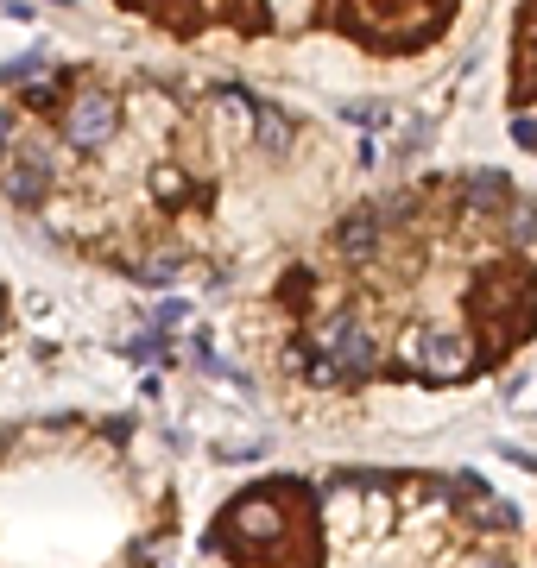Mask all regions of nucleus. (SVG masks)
Segmentation results:
<instances>
[{
    "label": "nucleus",
    "mask_w": 537,
    "mask_h": 568,
    "mask_svg": "<svg viewBox=\"0 0 537 568\" xmlns=\"http://www.w3.org/2000/svg\"><path fill=\"white\" fill-rule=\"evenodd\" d=\"M304 152V114L241 83L45 57L0 70V202L139 284L234 266Z\"/></svg>",
    "instance_id": "f257e3e1"
},
{
    "label": "nucleus",
    "mask_w": 537,
    "mask_h": 568,
    "mask_svg": "<svg viewBox=\"0 0 537 568\" xmlns=\"http://www.w3.org/2000/svg\"><path fill=\"white\" fill-rule=\"evenodd\" d=\"M537 335V196L424 171L323 221L260 291V341L304 392L474 385Z\"/></svg>",
    "instance_id": "f03ea898"
},
{
    "label": "nucleus",
    "mask_w": 537,
    "mask_h": 568,
    "mask_svg": "<svg viewBox=\"0 0 537 568\" xmlns=\"http://www.w3.org/2000/svg\"><path fill=\"white\" fill-rule=\"evenodd\" d=\"M474 0H114V13L190 51L310 57L335 51L367 70H411L449 51Z\"/></svg>",
    "instance_id": "7ed1b4c3"
},
{
    "label": "nucleus",
    "mask_w": 537,
    "mask_h": 568,
    "mask_svg": "<svg viewBox=\"0 0 537 568\" xmlns=\"http://www.w3.org/2000/svg\"><path fill=\"white\" fill-rule=\"evenodd\" d=\"M506 127L537 158V0H519L506 38Z\"/></svg>",
    "instance_id": "20e7f679"
},
{
    "label": "nucleus",
    "mask_w": 537,
    "mask_h": 568,
    "mask_svg": "<svg viewBox=\"0 0 537 568\" xmlns=\"http://www.w3.org/2000/svg\"><path fill=\"white\" fill-rule=\"evenodd\" d=\"M0 335H7V284H0Z\"/></svg>",
    "instance_id": "39448f33"
}]
</instances>
